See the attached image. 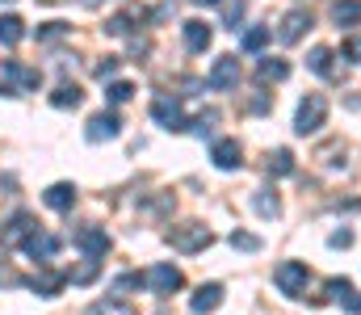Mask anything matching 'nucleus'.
Returning <instances> with one entry per match:
<instances>
[{
    "instance_id": "nucleus-1",
    "label": "nucleus",
    "mask_w": 361,
    "mask_h": 315,
    "mask_svg": "<svg viewBox=\"0 0 361 315\" xmlns=\"http://www.w3.org/2000/svg\"><path fill=\"white\" fill-rule=\"evenodd\" d=\"M273 286L290 299H307V286H311V269L302 261H281L273 269Z\"/></svg>"
},
{
    "instance_id": "nucleus-2",
    "label": "nucleus",
    "mask_w": 361,
    "mask_h": 315,
    "mask_svg": "<svg viewBox=\"0 0 361 315\" xmlns=\"http://www.w3.org/2000/svg\"><path fill=\"white\" fill-rule=\"evenodd\" d=\"M42 227H38V218L30 214V210H17L8 223H4V231H0V248L4 252H13V248H25L34 235H38Z\"/></svg>"
},
{
    "instance_id": "nucleus-3",
    "label": "nucleus",
    "mask_w": 361,
    "mask_h": 315,
    "mask_svg": "<svg viewBox=\"0 0 361 315\" xmlns=\"http://www.w3.org/2000/svg\"><path fill=\"white\" fill-rule=\"evenodd\" d=\"M324 122H328V97L324 93H307L298 101V113H294V130L298 135H315Z\"/></svg>"
},
{
    "instance_id": "nucleus-4",
    "label": "nucleus",
    "mask_w": 361,
    "mask_h": 315,
    "mask_svg": "<svg viewBox=\"0 0 361 315\" xmlns=\"http://www.w3.org/2000/svg\"><path fill=\"white\" fill-rule=\"evenodd\" d=\"M169 244L177 248V252H202V248H210L214 244V235H210V227L206 223H177L173 231H169Z\"/></svg>"
},
{
    "instance_id": "nucleus-5",
    "label": "nucleus",
    "mask_w": 361,
    "mask_h": 315,
    "mask_svg": "<svg viewBox=\"0 0 361 315\" xmlns=\"http://www.w3.org/2000/svg\"><path fill=\"white\" fill-rule=\"evenodd\" d=\"M311 303H341L349 315H361V295L353 290L349 278H328L324 282V295H311Z\"/></svg>"
},
{
    "instance_id": "nucleus-6",
    "label": "nucleus",
    "mask_w": 361,
    "mask_h": 315,
    "mask_svg": "<svg viewBox=\"0 0 361 315\" xmlns=\"http://www.w3.org/2000/svg\"><path fill=\"white\" fill-rule=\"evenodd\" d=\"M235 85H240V59H235V55H219V59L210 63V72H206V89L227 93V89H235Z\"/></svg>"
},
{
    "instance_id": "nucleus-7",
    "label": "nucleus",
    "mask_w": 361,
    "mask_h": 315,
    "mask_svg": "<svg viewBox=\"0 0 361 315\" xmlns=\"http://www.w3.org/2000/svg\"><path fill=\"white\" fill-rule=\"evenodd\" d=\"M76 248L89 257V261H101L105 252H109V235H105V227H97V223H85V227H76Z\"/></svg>"
},
{
    "instance_id": "nucleus-8",
    "label": "nucleus",
    "mask_w": 361,
    "mask_h": 315,
    "mask_svg": "<svg viewBox=\"0 0 361 315\" xmlns=\"http://www.w3.org/2000/svg\"><path fill=\"white\" fill-rule=\"evenodd\" d=\"M143 286L152 290V295H173L185 286V278H180L177 265H152L147 273H143Z\"/></svg>"
},
{
    "instance_id": "nucleus-9",
    "label": "nucleus",
    "mask_w": 361,
    "mask_h": 315,
    "mask_svg": "<svg viewBox=\"0 0 361 315\" xmlns=\"http://www.w3.org/2000/svg\"><path fill=\"white\" fill-rule=\"evenodd\" d=\"M0 76H4L8 85H17V89H38V85H42V72L30 68V63H21V59H4V63H0Z\"/></svg>"
},
{
    "instance_id": "nucleus-10",
    "label": "nucleus",
    "mask_w": 361,
    "mask_h": 315,
    "mask_svg": "<svg viewBox=\"0 0 361 315\" xmlns=\"http://www.w3.org/2000/svg\"><path fill=\"white\" fill-rule=\"evenodd\" d=\"M210 160H214V168H223V173H235V168L244 164V147H240V139H214V147H210Z\"/></svg>"
},
{
    "instance_id": "nucleus-11",
    "label": "nucleus",
    "mask_w": 361,
    "mask_h": 315,
    "mask_svg": "<svg viewBox=\"0 0 361 315\" xmlns=\"http://www.w3.org/2000/svg\"><path fill=\"white\" fill-rule=\"evenodd\" d=\"M118 130H122L118 113L101 109V113H92V118H89V126H85V139H89V143H105V139H118Z\"/></svg>"
},
{
    "instance_id": "nucleus-12",
    "label": "nucleus",
    "mask_w": 361,
    "mask_h": 315,
    "mask_svg": "<svg viewBox=\"0 0 361 315\" xmlns=\"http://www.w3.org/2000/svg\"><path fill=\"white\" fill-rule=\"evenodd\" d=\"M219 307H223V286H219V282L197 286V290H193V299H189V311H193V315H214Z\"/></svg>"
},
{
    "instance_id": "nucleus-13",
    "label": "nucleus",
    "mask_w": 361,
    "mask_h": 315,
    "mask_svg": "<svg viewBox=\"0 0 361 315\" xmlns=\"http://www.w3.org/2000/svg\"><path fill=\"white\" fill-rule=\"evenodd\" d=\"M307 30H311V13H307V8H290V13L281 17L277 42H286V47H290V42H298V38H302Z\"/></svg>"
},
{
    "instance_id": "nucleus-14",
    "label": "nucleus",
    "mask_w": 361,
    "mask_h": 315,
    "mask_svg": "<svg viewBox=\"0 0 361 315\" xmlns=\"http://www.w3.org/2000/svg\"><path fill=\"white\" fill-rule=\"evenodd\" d=\"M59 248H63V240H59V235L38 231V235L25 244V257H30V261H38V265H47V261H55V257H59Z\"/></svg>"
},
{
    "instance_id": "nucleus-15",
    "label": "nucleus",
    "mask_w": 361,
    "mask_h": 315,
    "mask_svg": "<svg viewBox=\"0 0 361 315\" xmlns=\"http://www.w3.org/2000/svg\"><path fill=\"white\" fill-rule=\"evenodd\" d=\"M152 118L160 122V126H169V130H189V118L180 113V105L173 97H156L152 101Z\"/></svg>"
},
{
    "instance_id": "nucleus-16",
    "label": "nucleus",
    "mask_w": 361,
    "mask_h": 315,
    "mask_svg": "<svg viewBox=\"0 0 361 315\" xmlns=\"http://www.w3.org/2000/svg\"><path fill=\"white\" fill-rule=\"evenodd\" d=\"M25 286H30V290H38L42 299H55V295L68 286V273H59V269H38L34 278H25Z\"/></svg>"
},
{
    "instance_id": "nucleus-17",
    "label": "nucleus",
    "mask_w": 361,
    "mask_h": 315,
    "mask_svg": "<svg viewBox=\"0 0 361 315\" xmlns=\"http://www.w3.org/2000/svg\"><path fill=\"white\" fill-rule=\"evenodd\" d=\"M147 13L139 8V4H126L122 13H114L109 21H105V34H114V38H126V34H135V21H143Z\"/></svg>"
},
{
    "instance_id": "nucleus-18",
    "label": "nucleus",
    "mask_w": 361,
    "mask_h": 315,
    "mask_svg": "<svg viewBox=\"0 0 361 315\" xmlns=\"http://www.w3.org/2000/svg\"><path fill=\"white\" fill-rule=\"evenodd\" d=\"M180 34H185V47H189V51H206V47L214 42V30H210L206 21H197V17H193V21H185V25H180Z\"/></svg>"
},
{
    "instance_id": "nucleus-19",
    "label": "nucleus",
    "mask_w": 361,
    "mask_h": 315,
    "mask_svg": "<svg viewBox=\"0 0 361 315\" xmlns=\"http://www.w3.org/2000/svg\"><path fill=\"white\" fill-rule=\"evenodd\" d=\"M42 202L51 210H72L76 206V185H68V181H55L47 194H42Z\"/></svg>"
},
{
    "instance_id": "nucleus-20",
    "label": "nucleus",
    "mask_w": 361,
    "mask_h": 315,
    "mask_svg": "<svg viewBox=\"0 0 361 315\" xmlns=\"http://www.w3.org/2000/svg\"><path fill=\"white\" fill-rule=\"evenodd\" d=\"M21 38H25V21L13 17V13H4L0 17V47H17Z\"/></svg>"
},
{
    "instance_id": "nucleus-21",
    "label": "nucleus",
    "mask_w": 361,
    "mask_h": 315,
    "mask_svg": "<svg viewBox=\"0 0 361 315\" xmlns=\"http://www.w3.org/2000/svg\"><path fill=\"white\" fill-rule=\"evenodd\" d=\"M286 76H290V63H286V59H261V68H257V80H261V85H281V80H286Z\"/></svg>"
},
{
    "instance_id": "nucleus-22",
    "label": "nucleus",
    "mask_w": 361,
    "mask_h": 315,
    "mask_svg": "<svg viewBox=\"0 0 361 315\" xmlns=\"http://www.w3.org/2000/svg\"><path fill=\"white\" fill-rule=\"evenodd\" d=\"M80 101H85L80 85H68V80H63V85H59V89L51 93V105H55V109H76Z\"/></svg>"
},
{
    "instance_id": "nucleus-23",
    "label": "nucleus",
    "mask_w": 361,
    "mask_h": 315,
    "mask_svg": "<svg viewBox=\"0 0 361 315\" xmlns=\"http://www.w3.org/2000/svg\"><path fill=\"white\" fill-rule=\"evenodd\" d=\"M332 21H336V25H357L361 21V0H336V4H332Z\"/></svg>"
},
{
    "instance_id": "nucleus-24",
    "label": "nucleus",
    "mask_w": 361,
    "mask_h": 315,
    "mask_svg": "<svg viewBox=\"0 0 361 315\" xmlns=\"http://www.w3.org/2000/svg\"><path fill=\"white\" fill-rule=\"evenodd\" d=\"M307 68H311L315 76H328V80L336 76V68H332V51H328V47H315V51L307 55Z\"/></svg>"
},
{
    "instance_id": "nucleus-25",
    "label": "nucleus",
    "mask_w": 361,
    "mask_h": 315,
    "mask_svg": "<svg viewBox=\"0 0 361 315\" xmlns=\"http://www.w3.org/2000/svg\"><path fill=\"white\" fill-rule=\"evenodd\" d=\"M252 210H257L261 218H277V214H281V202H277L273 190H257V194H252Z\"/></svg>"
},
{
    "instance_id": "nucleus-26",
    "label": "nucleus",
    "mask_w": 361,
    "mask_h": 315,
    "mask_svg": "<svg viewBox=\"0 0 361 315\" xmlns=\"http://www.w3.org/2000/svg\"><path fill=\"white\" fill-rule=\"evenodd\" d=\"M294 173V152L290 147H277L269 156V177H290Z\"/></svg>"
},
{
    "instance_id": "nucleus-27",
    "label": "nucleus",
    "mask_w": 361,
    "mask_h": 315,
    "mask_svg": "<svg viewBox=\"0 0 361 315\" xmlns=\"http://www.w3.org/2000/svg\"><path fill=\"white\" fill-rule=\"evenodd\" d=\"M85 315H135V307H126L122 299H101V303L85 307Z\"/></svg>"
},
{
    "instance_id": "nucleus-28",
    "label": "nucleus",
    "mask_w": 361,
    "mask_h": 315,
    "mask_svg": "<svg viewBox=\"0 0 361 315\" xmlns=\"http://www.w3.org/2000/svg\"><path fill=\"white\" fill-rule=\"evenodd\" d=\"M269 38H273V30H269V25H252V30H244L240 47H244V51H261V47L269 42Z\"/></svg>"
},
{
    "instance_id": "nucleus-29",
    "label": "nucleus",
    "mask_w": 361,
    "mask_h": 315,
    "mask_svg": "<svg viewBox=\"0 0 361 315\" xmlns=\"http://www.w3.org/2000/svg\"><path fill=\"white\" fill-rule=\"evenodd\" d=\"M97 273H101V261H89V257H85V265H80L76 273H68V282H72V286H89Z\"/></svg>"
},
{
    "instance_id": "nucleus-30",
    "label": "nucleus",
    "mask_w": 361,
    "mask_h": 315,
    "mask_svg": "<svg viewBox=\"0 0 361 315\" xmlns=\"http://www.w3.org/2000/svg\"><path fill=\"white\" fill-rule=\"evenodd\" d=\"M214 122H219V109H202V113H197V118H193V122H189V130H193V135H202V139H206V135H210V126H214Z\"/></svg>"
},
{
    "instance_id": "nucleus-31",
    "label": "nucleus",
    "mask_w": 361,
    "mask_h": 315,
    "mask_svg": "<svg viewBox=\"0 0 361 315\" xmlns=\"http://www.w3.org/2000/svg\"><path fill=\"white\" fill-rule=\"evenodd\" d=\"M105 97H109V101H114V105L130 101V97H135V85H126V80H114V85L105 89Z\"/></svg>"
},
{
    "instance_id": "nucleus-32",
    "label": "nucleus",
    "mask_w": 361,
    "mask_h": 315,
    "mask_svg": "<svg viewBox=\"0 0 361 315\" xmlns=\"http://www.w3.org/2000/svg\"><path fill=\"white\" fill-rule=\"evenodd\" d=\"M231 248H240V252H257L261 240H257L252 231H231Z\"/></svg>"
},
{
    "instance_id": "nucleus-33",
    "label": "nucleus",
    "mask_w": 361,
    "mask_h": 315,
    "mask_svg": "<svg viewBox=\"0 0 361 315\" xmlns=\"http://www.w3.org/2000/svg\"><path fill=\"white\" fill-rule=\"evenodd\" d=\"M63 34H68V25H63V21H47V25L38 30V42H59Z\"/></svg>"
},
{
    "instance_id": "nucleus-34",
    "label": "nucleus",
    "mask_w": 361,
    "mask_h": 315,
    "mask_svg": "<svg viewBox=\"0 0 361 315\" xmlns=\"http://www.w3.org/2000/svg\"><path fill=\"white\" fill-rule=\"evenodd\" d=\"M114 72H118V59H114V55H105V59L92 68V76H101V80H105V76H114Z\"/></svg>"
},
{
    "instance_id": "nucleus-35",
    "label": "nucleus",
    "mask_w": 361,
    "mask_h": 315,
    "mask_svg": "<svg viewBox=\"0 0 361 315\" xmlns=\"http://www.w3.org/2000/svg\"><path fill=\"white\" fill-rule=\"evenodd\" d=\"M345 59H353V63H361V34H353V38L345 42Z\"/></svg>"
},
{
    "instance_id": "nucleus-36",
    "label": "nucleus",
    "mask_w": 361,
    "mask_h": 315,
    "mask_svg": "<svg viewBox=\"0 0 361 315\" xmlns=\"http://www.w3.org/2000/svg\"><path fill=\"white\" fill-rule=\"evenodd\" d=\"M240 17H244V4H227V25L240 30Z\"/></svg>"
},
{
    "instance_id": "nucleus-37",
    "label": "nucleus",
    "mask_w": 361,
    "mask_h": 315,
    "mask_svg": "<svg viewBox=\"0 0 361 315\" xmlns=\"http://www.w3.org/2000/svg\"><path fill=\"white\" fill-rule=\"evenodd\" d=\"M349 244H353V231H336L332 235V248H349Z\"/></svg>"
},
{
    "instance_id": "nucleus-38",
    "label": "nucleus",
    "mask_w": 361,
    "mask_h": 315,
    "mask_svg": "<svg viewBox=\"0 0 361 315\" xmlns=\"http://www.w3.org/2000/svg\"><path fill=\"white\" fill-rule=\"evenodd\" d=\"M173 13H177V4H173V0H169V4H160V8H156V13H152V17H156V21H164V17H173Z\"/></svg>"
},
{
    "instance_id": "nucleus-39",
    "label": "nucleus",
    "mask_w": 361,
    "mask_h": 315,
    "mask_svg": "<svg viewBox=\"0 0 361 315\" xmlns=\"http://www.w3.org/2000/svg\"><path fill=\"white\" fill-rule=\"evenodd\" d=\"M193 4H219V0H193Z\"/></svg>"
}]
</instances>
